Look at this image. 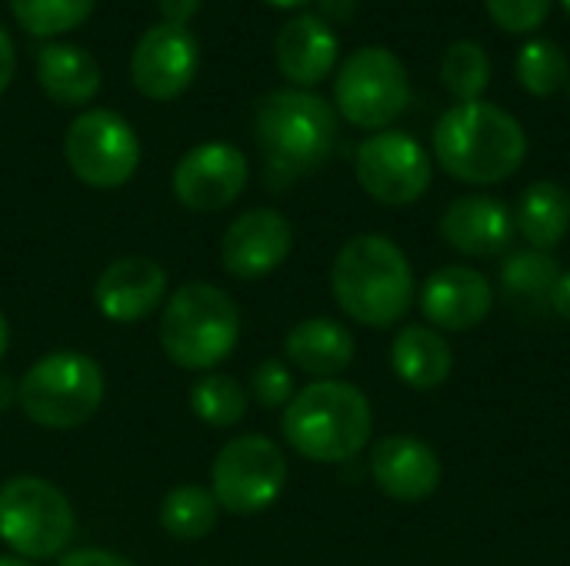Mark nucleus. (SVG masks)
<instances>
[{
  "label": "nucleus",
  "instance_id": "nucleus-33",
  "mask_svg": "<svg viewBox=\"0 0 570 566\" xmlns=\"http://www.w3.org/2000/svg\"><path fill=\"white\" fill-rule=\"evenodd\" d=\"M57 566H134L130 560L117 557V554H107V550H77L70 557H63Z\"/></svg>",
  "mask_w": 570,
  "mask_h": 566
},
{
  "label": "nucleus",
  "instance_id": "nucleus-34",
  "mask_svg": "<svg viewBox=\"0 0 570 566\" xmlns=\"http://www.w3.org/2000/svg\"><path fill=\"white\" fill-rule=\"evenodd\" d=\"M13 67H17L13 40H10V33L0 27V93L10 87V80H13Z\"/></svg>",
  "mask_w": 570,
  "mask_h": 566
},
{
  "label": "nucleus",
  "instance_id": "nucleus-15",
  "mask_svg": "<svg viewBox=\"0 0 570 566\" xmlns=\"http://www.w3.org/2000/svg\"><path fill=\"white\" fill-rule=\"evenodd\" d=\"M441 457L417 437H384L371 454V477L381 494L401 504L428 500L441 487Z\"/></svg>",
  "mask_w": 570,
  "mask_h": 566
},
{
  "label": "nucleus",
  "instance_id": "nucleus-2",
  "mask_svg": "<svg viewBox=\"0 0 570 566\" xmlns=\"http://www.w3.org/2000/svg\"><path fill=\"white\" fill-rule=\"evenodd\" d=\"M434 157L461 183L491 187L514 177L528 157V133L504 107L474 100L441 113Z\"/></svg>",
  "mask_w": 570,
  "mask_h": 566
},
{
  "label": "nucleus",
  "instance_id": "nucleus-11",
  "mask_svg": "<svg viewBox=\"0 0 570 566\" xmlns=\"http://www.w3.org/2000/svg\"><path fill=\"white\" fill-rule=\"evenodd\" d=\"M357 183L384 207H407L431 190L434 163L428 150L401 130H381L357 147Z\"/></svg>",
  "mask_w": 570,
  "mask_h": 566
},
{
  "label": "nucleus",
  "instance_id": "nucleus-6",
  "mask_svg": "<svg viewBox=\"0 0 570 566\" xmlns=\"http://www.w3.org/2000/svg\"><path fill=\"white\" fill-rule=\"evenodd\" d=\"M104 370L77 350L40 357L17 384L23 417L47 430H73L87 424L104 404Z\"/></svg>",
  "mask_w": 570,
  "mask_h": 566
},
{
  "label": "nucleus",
  "instance_id": "nucleus-30",
  "mask_svg": "<svg viewBox=\"0 0 570 566\" xmlns=\"http://www.w3.org/2000/svg\"><path fill=\"white\" fill-rule=\"evenodd\" d=\"M484 7L488 17L508 33H531L551 13V0H484Z\"/></svg>",
  "mask_w": 570,
  "mask_h": 566
},
{
  "label": "nucleus",
  "instance_id": "nucleus-40",
  "mask_svg": "<svg viewBox=\"0 0 570 566\" xmlns=\"http://www.w3.org/2000/svg\"><path fill=\"white\" fill-rule=\"evenodd\" d=\"M0 566H33V564H27V560H20V557H0Z\"/></svg>",
  "mask_w": 570,
  "mask_h": 566
},
{
  "label": "nucleus",
  "instance_id": "nucleus-4",
  "mask_svg": "<svg viewBox=\"0 0 570 566\" xmlns=\"http://www.w3.org/2000/svg\"><path fill=\"white\" fill-rule=\"evenodd\" d=\"M254 133L271 173L297 180L331 157L337 143V113L324 97L287 87L261 100Z\"/></svg>",
  "mask_w": 570,
  "mask_h": 566
},
{
  "label": "nucleus",
  "instance_id": "nucleus-23",
  "mask_svg": "<svg viewBox=\"0 0 570 566\" xmlns=\"http://www.w3.org/2000/svg\"><path fill=\"white\" fill-rule=\"evenodd\" d=\"M514 227L531 250H554L570 230V193L558 180H534L518 200Z\"/></svg>",
  "mask_w": 570,
  "mask_h": 566
},
{
  "label": "nucleus",
  "instance_id": "nucleus-20",
  "mask_svg": "<svg viewBox=\"0 0 570 566\" xmlns=\"http://www.w3.org/2000/svg\"><path fill=\"white\" fill-rule=\"evenodd\" d=\"M284 350L297 370L321 377V380H334L354 360V337L344 324L331 317H311V320H301L287 334Z\"/></svg>",
  "mask_w": 570,
  "mask_h": 566
},
{
  "label": "nucleus",
  "instance_id": "nucleus-37",
  "mask_svg": "<svg viewBox=\"0 0 570 566\" xmlns=\"http://www.w3.org/2000/svg\"><path fill=\"white\" fill-rule=\"evenodd\" d=\"M13 404H17V384H13L10 377L0 374V410H7V407H13Z\"/></svg>",
  "mask_w": 570,
  "mask_h": 566
},
{
  "label": "nucleus",
  "instance_id": "nucleus-22",
  "mask_svg": "<svg viewBox=\"0 0 570 566\" xmlns=\"http://www.w3.org/2000/svg\"><path fill=\"white\" fill-rule=\"evenodd\" d=\"M391 367L401 377V384L414 390H434L451 377L454 354L451 344L441 337V330L411 324L391 344Z\"/></svg>",
  "mask_w": 570,
  "mask_h": 566
},
{
  "label": "nucleus",
  "instance_id": "nucleus-41",
  "mask_svg": "<svg viewBox=\"0 0 570 566\" xmlns=\"http://www.w3.org/2000/svg\"><path fill=\"white\" fill-rule=\"evenodd\" d=\"M561 3H564V10H568V13H570V0H561Z\"/></svg>",
  "mask_w": 570,
  "mask_h": 566
},
{
  "label": "nucleus",
  "instance_id": "nucleus-18",
  "mask_svg": "<svg viewBox=\"0 0 570 566\" xmlns=\"http://www.w3.org/2000/svg\"><path fill=\"white\" fill-rule=\"evenodd\" d=\"M518 227L504 200L468 193L448 203L441 217V237L468 257H498L511 247Z\"/></svg>",
  "mask_w": 570,
  "mask_h": 566
},
{
  "label": "nucleus",
  "instance_id": "nucleus-8",
  "mask_svg": "<svg viewBox=\"0 0 570 566\" xmlns=\"http://www.w3.org/2000/svg\"><path fill=\"white\" fill-rule=\"evenodd\" d=\"M70 500L40 477H13L0 487V537L23 560L57 557L73 540Z\"/></svg>",
  "mask_w": 570,
  "mask_h": 566
},
{
  "label": "nucleus",
  "instance_id": "nucleus-19",
  "mask_svg": "<svg viewBox=\"0 0 570 566\" xmlns=\"http://www.w3.org/2000/svg\"><path fill=\"white\" fill-rule=\"evenodd\" d=\"M274 60L294 87H314L337 63V33L321 13L291 17L274 40Z\"/></svg>",
  "mask_w": 570,
  "mask_h": 566
},
{
  "label": "nucleus",
  "instance_id": "nucleus-36",
  "mask_svg": "<svg viewBox=\"0 0 570 566\" xmlns=\"http://www.w3.org/2000/svg\"><path fill=\"white\" fill-rule=\"evenodd\" d=\"M551 310L561 317V320H568L570 324V270L568 274H561V280H558V287H554V297H551Z\"/></svg>",
  "mask_w": 570,
  "mask_h": 566
},
{
  "label": "nucleus",
  "instance_id": "nucleus-7",
  "mask_svg": "<svg viewBox=\"0 0 570 566\" xmlns=\"http://www.w3.org/2000/svg\"><path fill=\"white\" fill-rule=\"evenodd\" d=\"M334 103L341 117L361 130H384L411 103L407 67L387 47L354 50L334 80Z\"/></svg>",
  "mask_w": 570,
  "mask_h": 566
},
{
  "label": "nucleus",
  "instance_id": "nucleus-13",
  "mask_svg": "<svg viewBox=\"0 0 570 566\" xmlns=\"http://www.w3.org/2000/svg\"><path fill=\"white\" fill-rule=\"evenodd\" d=\"M197 40L184 27H150L130 53V80L150 100L180 97L197 73Z\"/></svg>",
  "mask_w": 570,
  "mask_h": 566
},
{
  "label": "nucleus",
  "instance_id": "nucleus-10",
  "mask_svg": "<svg viewBox=\"0 0 570 566\" xmlns=\"http://www.w3.org/2000/svg\"><path fill=\"white\" fill-rule=\"evenodd\" d=\"M63 153L80 183L97 190H114L137 173L140 140L120 113L87 110L67 127Z\"/></svg>",
  "mask_w": 570,
  "mask_h": 566
},
{
  "label": "nucleus",
  "instance_id": "nucleus-28",
  "mask_svg": "<svg viewBox=\"0 0 570 566\" xmlns=\"http://www.w3.org/2000/svg\"><path fill=\"white\" fill-rule=\"evenodd\" d=\"M190 410L207 427H234L247 414V394L234 377L207 374L190 387Z\"/></svg>",
  "mask_w": 570,
  "mask_h": 566
},
{
  "label": "nucleus",
  "instance_id": "nucleus-21",
  "mask_svg": "<svg viewBox=\"0 0 570 566\" xmlns=\"http://www.w3.org/2000/svg\"><path fill=\"white\" fill-rule=\"evenodd\" d=\"M37 80L43 93L63 107H80L100 90V63L73 43H47L37 53Z\"/></svg>",
  "mask_w": 570,
  "mask_h": 566
},
{
  "label": "nucleus",
  "instance_id": "nucleus-35",
  "mask_svg": "<svg viewBox=\"0 0 570 566\" xmlns=\"http://www.w3.org/2000/svg\"><path fill=\"white\" fill-rule=\"evenodd\" d=\"M357 13V0H321V17L324 20H354Z\"/></svg>",
  "mask_w": 570,
  "mask_h": 566
},
{
  "label": "nucleus",
  "instance_id": "nucleus-14",
  "mask_svg": "<svg viewBox=\"0 0 570 566\" xmlns=\"http://www.w3.org/2000/svg\"><path fill=\"white\" fill-rule=\"evenodd\" d=\"M294 247V227L281 210L261 207L240 214L220 244L224 270L237 280H261L274 274Z\"/></svg>",
  "mask_w": 570,
  "mask_h": 566
},
{
  "label": "nucleus",
  "instance_id": "nucleus-24",
  "mask_svg": "<svg viewBox=\"0 0 570 566\" xmlns=\"http://www.w3.org/2000/svg\"><path fill=\"white\" fill-rule=\"evenodd\" d=\"M558 280H561V264L544 250H521L501 267V294L524 317H538L551 310Z\"/></svg>",
  "mask_w": 570,
  "mask_h": 566
},
{
  "label": "nucleus",
  "instance_id": "nucleus-25",
  "mask_svg": "<svg viewBox=\"0 0 570 566\" xmlns=\"http://www.w3.org/2000/svg\"><path fill=\"white\" fill-rule=\"evenodd\" d=\"M217 514H220V504L214 500L207 487L180 484L160 504V527L174 540H200L217 527Z\"/></svg>",
  "mask_w": 570,
  "mask_h": 566
},
{
  "label": "nucleus",
  "instance_id": "nucleus-9",
  "mask_svg": "<svg viewBox=\"0 0 570 566\" xmlns=\"http://www.w3.org/2000/svg\"><path fill=\"white\" fill-rule=\"evenodd\" d=\"M284 484H287V457L274 440L261 434L230 440L210 467L214 500L220 504V510L237 517L267 510L284 494Z\"/></svg>",
  "mask_w": 570,
  "mask_h": 566
},
{
  "label": "nucleus",
  "instance_id": "nucleus-32",
  "mask_svg": "<svg viewBox=\"0 0 570 566\" xmlns=\"http://www.w3.org/2000/svg\"><path fill=\"white\" fill-rule=\"evenodd\" d=\"M157 7H160L164 23H170V27H184V30H187V23H190V17L197 13L200 0H157Z\"/></svg>",
  "mask_w": 570,
  "mask_h": 566
},
{
  "label": "nucleus",
  "instance_id": "nucleus-31",
  "mask_svg": "<svg viewBox=\"0 0 570 566\" xmlns=\"http://www.w3.org/2000/svg\"><path fill=\"white\" fill-rule=\"evenodd\" d=\"M250 390L264 410L287 407L294 400V377L281 360H264L250 377Z\"/></svg>",
  "mask_w": 570,
  "mask_h": 566
},
{
  "label": "nucleus",
  "instance_id": "nucleus-39",
  "mask_svg": "<svg viewBox=\"0 0 570 566\" xmlns=\"http://www.w3.org/2000/svg\"><path fill=\"white\" fill-rule=\"evenodd\" d=\"M7 340H10V337H7V320H3V314H0V357L7 354Z\"/></svg>",
  "mask_w": 570,
  "mask_h": 566
},
{
  "label": "nucleus",
  "instance_id": "nucleus-26",
  "mask_svg": "<svg viewBox=\"0 0 570 566\" xmlns=\"http://www.w3.org/2000/svg\"><path fill=\"white\" fill-rule=\"evenodd\" d=\"M441 83L448 87L458 103H474L491 87V57L474 40H454L448 43L441 57Z\"/></svg>",
  "mask_w": 570,
  "mask_h": 566
},
{
  "label": "nucleus",
  "instance_id": "nucleus-38",
  "mask_svg": "<svg viewBox=\"0 0 570 566\" xmlns=\"http://www.w3.org/2000/svg\"><path fill=\"white\" fill-rule=\"evenodd\" d=\"M271 7H281V10H294V7H307L311 0H264Z\"/></svg>",
  "mask_w": 570,
  "mask_h": 566
},
{
  "label": "nucleus",
  "instance_id": "nucleus-17",
  "mask_svg": "<svg viewBox=\"0 0 570 566\" xmlns=\"http://www.w3.org/2000/svg\"><path fill=\"white\" fill-rule=\"evenodd\" d=\"M494 307L491 280L471 267H441L421 290L424 317L441 330H474Z\"/></svg>",
  "mask_w": 570,
  "mask_h": 566
},
{
  "label": "nucleus",
  "instance_id": "nucleus-16",
  "mask_svg": "<svg viewBox=\"0 0 570 566\" xmlns=\"http://www.w3.org/2000/svg\"><path fill=\"white\" fill-rule=\"evenodd\" d=\"M167 294V274L150 257L114 260L94 287L97 310L114 324H134L150 317Z\"/></svg>",
  "mask_w": 570,
  "mask_h": 566
},
{
  "label": "nucleus",
  "instance_id": "nucleus-27",
  "mask_svg": "<svg viewBox=\"0 0 570 566\" xmlns=\"http://www.w3.org/2000/svg\"><path fill=\"white\" fill-rule=\"evenodd\" d=\"M568 53L554 40L534 37L518 50V83L531 97H554L568 83Z\"/></svg>",
  "mask_w": 570,
  "mask_h": 566
},
{
  "label": "nucleus",
  "instance_id": "nucleus-5",
  "mask_svg": "<svg viewBox=\"0 0 570 566\" xmlns=\"http://www.w3.org/2000/svg\"><path fill=\"white\" fill-rule=\"evenodd\" d=\"M240 340V310L214 284H184L160 314V347L184 370H210Z\"/></svg>",
  "mask_w": 570,
  "mask_h": 566
},
{
  "label": "nucleus",
  "instance_id": "nucleus-12",
  "mask_svg": "<svg viewBox=\"0 0 570 566\" xmlns=\"http://www.w3.org/2000/svg\"><path fill=\"white\" fill-rule=\"evenodd\" d=\"M247 187V157L234 143H200L177 160L174 193L187 210L214 214L230 207Z\"/></svg>",
  "mask_w": 570,
  "mask_h": 566
},
{
  "label": "nucleus",
  "instance_id": "nucleus-3",
  "mask_svg": "<svg viewBox=\"0 0 570 566\" xmlns=\"http://www.w3.org/2000/svg\"><path fill=\"white\" fill-rule=\"evenodd\" d=\"M374 430L367 397L344 380H317L284 407V440L314 464L354 460Z\"/></svg>",
  "mask_w": 570,
  "mask_h": 566
},
{
  "label": "nucleus",
  "instance_id": "nucleus-1",
  "mask_svg": "<svg viewBox=\"0 0 570 566\" xmlns=\"http://www.w3.org/2000/svg\"><path fill=\"white\" fill-rule=\"evenodd\" d=\"M331 290L354 324L387 330L401 324L414 304V270L391 237L361 234L337 250Z\"/></svg>",
  "mask_w": 570,
  "mask_h": 566
},
{
  "label": "nucleus",
  "instance_id": "nucleus-29",
  "mask_svg": "<svg viewBox=\"0 0 570 566\" xmlns=\"http://www.w3.org/2000/svg\"><path fill=\"white\" fill-rule=\"evenodd\" d=\"M10 10L27 33L57 37L80 27L90 17L94 0H10Z\"/></svg>",
  "mask_w": 570,
  "mask_h": 566
}]
</instances>
